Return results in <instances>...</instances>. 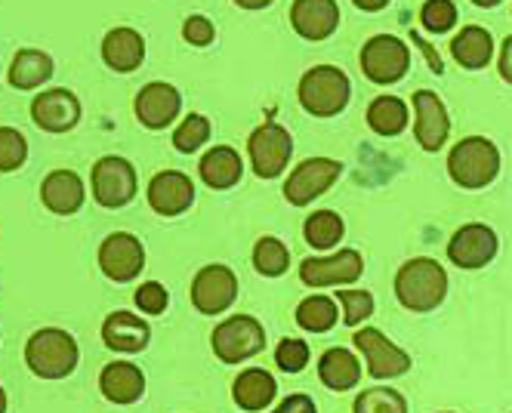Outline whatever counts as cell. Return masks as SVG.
I'll return each instance as SVG.
<instances>
[{
  "label": "cell",
  "mask_w": 512,
  "mask_h": 413,
  "mask_svg": "<svg viewBox=\"0 0 512 413\" xmlns=\"http://www.w3.org/2000/svg\"><path fill=\"white\" fill-rule=\"evenodd\" d=\"M395 296L411 312H432L448 296V272L429 256L408 259L395 275Z\"/></svg>",
  "instance_id": "cell-1"
},
{
  "label": "cell",
  "mask_w": 512,
  "mask_h": 413,
  "mask_svg": "<svg viewBox=\"0 0 512 413\" xmlns=\"http://www.w3.org/2000/svg\"><path fill=\"white\" fill-rule=\"evenodd\" d=\"M25 361L34 370V377L62 380L78 367V343H75V336L59 327H44L28 340Z\"/></svg>",
  "instance_id": "cell-2"
},
{
  "label": "cell",
  "mask_w": 512,
  "mask_h": 413,
  "mask_svg": "<svg viewBox=\"0 0 512 413\" xmlns=\"http://www.w3.org/2000/svg\"><path fill=\"white\" fill-rule=\"evenodd\" d=\"M448 173L460 189H488L500 173V152L485 136H469L454 145Z\"/></svg>",
  "instance_id": "cell-3"
},
{
  "label": "cell",
  "mask_w": 512,
  "mask_h": 413,
  "mask_svg": "<svg viewBox=\"0 0 512 413\" xmlns=\"http://www.w3.org/2000/svg\"><path fill=\"white\" fill-rule=\"evenodd\" d=\"M352 84L337 65H315L300 78V102L315 118H334L349 105Z\"/></svg>",
  "instance_id": "cell-4"
},
{
  "label": "cell",
  "mask_w": 512,
  "mask_h": 413,
  "mask_svg": "<svg viewBox=\"0 0 512 413\" xmlns=\"http://www.w3.org/2000/svg\"><path fill=\"white\" fill-rule=\"evenodd\" d=\"M213 355L226 364H238L266 349V330L250 315H232L213 330Z\"/></svg>",
  "instance_id": "cell-5"
},
{
  "label": "cell",
  "mask_w": 512,
  "mask_h": 413,
  "mask_svg": "<svg viewBox=\"0 0 512 413\" xmlns=\"http://www.w3.org/2000/svg\"><path fill=\"white\" fill-rule=\"evenodd\" d=\"M408 68H411V53L405 41H398L392 34H377L361 47V71L374 84H395L405 78Z\"/></svg>",
  "instance_id": "cell-6"
},
{
  "label": "cell",
  "mask_w": 512,
  "mask_h": 413,
  "mask_svg": "<svg viewBox=\"0 0 512 413\" xmlns=\"http://www.w3.org/2000/svg\"><path fill=\"white\" fill-rule=\"evenodd\" d=\"M247 155L253 164V173L260 179H275L287 167L294 155V139L281 124H263L256 127L247 139Z\"/></svg>",
  "instance_id": "cell-7"
},
{
  "label": "cell",
  "mask_w": 512,
  "mask_h": 413,
  "mask_svg": "<svg viewBox=\"0 0 512 413\" xmlns=\"http://www.w3.org/2000/svg\"><path fill=\"white\" fill-rule=\"evenodd\" d=\"M90 182H93V198L99 201V207L118 210L136 198V170L124 158L108 155V158L96 161Z\"/></svg>",
  "instance_id": "cell-8"
},
{
  "label": "cell",
  "mask_w": 512,
  "mask_h": 413,
  "mask_svg": "<svg viewBox=\"0 0 512 413\" xmlns=\"http://www.w3.org/2000/svg\"><path fill=\"white\" fill-rule=\"evenodd\" d=\"M355 349L368 361V370L374 380H392L401 373L411 370V355L405 349H398L389 336L377 327L355 330Z\"/></svg>",
  "instance_id": "cell-9"
},
{
  "label": "cell",
  "mask_w": 512,
  "mask_h": 413,
  "mask_svg": "<svg viewBox=\"0 0 512 413\" xmlns=\"http://www.w3.org/2000/svg\"><path fill=\"white\" fill-rule=\"evenodd\" d=\"M343 164L331 158H309L303 161L284 182V198L294 207H309L315 198H321L331 185L340 179Z\"/></svg>",
  "instance_id": "cell-10"
},
{
  "label": "cell",
  "mask_w": 512,
  "mask_h": 413,
  "mask_svg": "<svg viewBox=\"0 0 512 413\" xmlns=\"http://www.w3.org/2000/svg\"><path fill=\"white\" fill-rule=\"evenodd\" d=\"M448 256L457 269H485L488 262L497 256V235L485 222H466L463 229L454 232L448 244Z\"/></svg>",
  "instance_id": "cell-11"
},
{
  "label": "cell",
  "mask_w": 512,
  "mask_h": 413,
  "mask_svg": "<svg viewBox=\"0 0 512 413\" xmlns=\"http://www.w3.org/2000/svg\"><path fill=\"white\" fill-rule=\"evenodd\" d=\"M145 266V250L139 244V238L118 232V235H108L99 247V269L108 281H118L127 284L133 278H139Z\"/></svg>",
  "instance_id": "cell-12"
},
{
  "label": "cell",
  "mask_w": 512,
  "mask_h": 413,
  "mask_svg": "<svg viewBox=\"0 0 512 413\" xmlns=\"http://www.w3.org/2000/svg\"><path fill=\"white\" fill-rule=\"evenodd\" d=\"M364 272V259L358 250H340L334 256H312L303 259L300 278L309 287H340L349 281H358Z\"/></svg>",
  "instance_id": "cell-13"
},
{
  "label": "cell",
  "mask_w": 512,
  "mask_h": 413,
  "mask_svg": "<svg viewBox=\"0 0 512 413\" xmlns=\"http://www.w3.org/2000/svg\"><path fill=\"white\" fill-rule=\"evenodd\" d=\"M238 296V278L226 266H204L192 281V303L204 315L226 312Z\"/></svg>",
  "instance_id": "cell-14"
},
{
  "label": "cell",
  "mask_w": 512,
  "mask_h": 413,
  "mask_svg": "<svg viewBox=\"0 0 512 413\" xmlns=\"http://www.w3.org/2000/svg\"><path fill=\"white\" fill-rule=\"evenodd\" d=\"M411 105L417 111L414 136H417L420 148H426V152H438V148L448 142V133H451V118H448L445 102L438 99L432 90H417Z\"/></svg>",
  "instance_id": "cell-15"
},
{
  "label": "cell",
  "mask_w": 512,
  "mask_h": 413,
  "mask_svg": "<svg viewBox=\"0 0 512 413\" xmlns=\"http://www.w3.org/2000/svg\"><path fill=\"white\" fill-rule=\"evenodd\" d=\"M31 121L47 133H65L81 121V102L68 90H44L31 102Z\"/></svg>",
  "instance_id": "cell-16"
},
{
  "label": "cell",
  "mask_w": 512,
  "mask_h": 413,
  "mask_svg": "<svg viewBox=\"0 0 512 413\" xmlns=\"http://www.w3.org/2000/svg\"><path fill=\"white\" fill-rule=\"evenodd\" d=\"M182 96L173 84H145L136 96V118L149 130H164L176 121Z\"/></svg>",
  "instance_id": "cell-17"
},
{
  "label": "cell",
  "mask_w": 512,
  "mask_h": 413,
  "mask_svg": "<svg viewBox=\"0 0 512 413\" xmlns=\"http://www.w3.org/2000/svg\"><path fill=\"white\" fill-rule=\"evenodd\" d=\"M290 25L306 41H324L340 25L337 0H294L290 7Z\"/></svg>",
  "instance_id": "cell-18"
},
{
  "label": "cell",
  "mask_w": 512,
  "mask_h": 413,
  "mask_svg": "<svg viewBox=\"0 0 512 413\" xmlns=\"http://www.w3.org/2000/svg\"><path fill=\"white\" fill-rule=\"evenodd\" d=\"M192 201H195V185L186 173L164 170V173H155V179L149 182V204L161 216L186 213Z\"/></svg>",
  "instance_id": "cell-19"
},
{
  "label": "cell",
  "mask_w": 512,
  "mask_h": 413,
  "mask_svg": "<svg viewBox=\"0 0 512 413\" xmlns=\"http://www.w3.org/2000/svg\"><path fill=\"white\" fill-rule=\"evenodd\" d=\"M102 340L108 349H115L121 355H133V352H142L145 346H149L152 330L133 312H112L102 324Z\"/></svg>",
  "instance_id": "cell-20"
},
{
  "label": "cell",
  "mask_w": 512,
  "mask_h": 413,
  "mask_svg": "<svg viewBox=\"0 0 512 413\" xmlns=\"http://www.w3.org/2000/svg\"><path fill=\"white\" fill-rule=\"evenodd\" d=\"M102 59L105 65L118 71V74H130L142 65L145 59V41L136 28H112L102 37Z\"/></svg>",
  "instance_id": "cell-21"
},
{
  "label": "cell",
  "mask_w": 512,
  "mask_h": 413,
  "mask_svg": "<svg viewBox=\"0 0 512 413\" xmlns=\"http://www.w3.org/2000/svg\"><path fill=\"white\" fill-rule=\"evenodd\" d=\"M99 389L112 404H133L145 392V377L130 361H112L99 373Z\"/></svg>",
  "instance_id": "cell-22"
},
{
  "label": "cell",
  "mask_w": 512,
  "mask_h": 413,
  "mask_svg": "<svg viewBox=\"0 0 512 413\" xmlns=\"http://www.w3.org/2000/svg\"><path fill=\"white\" fill-rule=\"evenodd\" d=\"M41 198L53 213L71 216L84 207L87 192H84V182L75 170H53L41 185Z\"/></svg>",
  "instance_id": "cell-23"
},
{
  "label": "cell",
  "mask_w": 512,
  "mask_h": 413,
  "mask_svg": "<svg viewBox=\"0 0 512 413\" xmlns=\"http://www.w3.org/2000/svg\"><path fill=\"white\" fill-rule=\"evenodd\" d=\"M198 173H201V179L210 185V189L223 192V189H232V185L241 179L244 164H241V155L235 152V148L216 145V148H210V152L201 158Z\"/></svg>",
  "instance_id": "cell-24"
},
{
  "label": "cell",
  "mask_w": 512,
  "mask_h": 413,
  "mask_svg": "<svg viewBox=\"0 0 512 413\" xmlns=\"http://www.w3.org/2000/svg\"><path fill=\"white\" fill-rule=\"evenodd\" d=\"M232 395H235V404H238L241 410L256 413V410H266V407L275 401L278 383L272 380V373H269V370L250 367V370H244L241 377L235 380Z\"/></svg>",
  "instance_id": "cell-25"
},
{
  "label": "cell",
  "mask_w": 512,
  "mask_h": 413,
  "mask_svg": "<svg viewBox=\"0 0 512 413\" xmlns=\"http://www.w3.org/2000/svg\"><path fill=\"white\" fill-rule=\"evenodd\" d=\"M318 380L334 392H349L361 380V364L349 349H327L318 361Z\"/></svg>",
  "instance_id": "cell-26"
},
{
  "label": "cell",
  "mask_w": 512,
  "mask_h": 413,
  "mask_svg": "<svg viewBox=\"0 0 512 413\" xmlns=\"http://www.w3.org/2000/svg\"><path fill=\"white\" fill-rule=\"evenodd\" d=\"M451 53L457 59V65L475 71V68H485L494 56V41L491 34L479 25H466L454 41H451Z\"/></svg>",
  "instance_id": "cell-27"
},
{
  "label": "cell",
  "mask_w": 512,
  "mask_h": 413,
  "mask_svg": "<svg viewBox=\"0 0 512 413\" xmlns=\"http://www.w3.org/2000/svg\"><path fill=\"white\" fill-rule=\"evenodd\" d=\"M53 78V59L44 50H19L10 65V84L16 90H34Z\"/></svg>",
  "instance_id": "cell-28"
},
{
  "label": "cell",
  "mask_w": 512,
  "mask_h": 413,
  "mask_svg": "<svg viewBox=\"0 0 512 413\" xmlns=\"http://www.w3.org/2000/svg\"><path fill=\"white\" fill-rule=\"evenodd\" d=\"M368 127L380 136H398L408 127V105L398 96H377L368 105Z\"/></svg>",
  "instance_id": "cell-29"
},
{
  "label": "cell",
  "mask_w": 512,
  "mask_h": 413,
  "mask_svg": "<svg viewBox=\"0 0 512 413\" xmlns=\"http://www.w3.org/2000/svg\"><path fill=\"white\" fill-rule=\"evenodd\" d=\"M303 235H306V244L312 250H331V247H337L343 241L346 225H343L340 213H334V210H315L306 219Z\"/></svg>",
  "instance_id": "cell-30"
},
{
  "label": "cell",
  "mask_w": 512,
  "mask_h": 413,
  "mask_svg": "<svg viewBox=\"0 0 512 413\" xmlns=\"http://www.w3.org/2000/svg\"><path fill=\"white\" fill-rule=\"evenodd\" d=\"M337 315H340V306L331 296H309L297 306V324L312 333H327L337 324Z\"/></svg>",
  "instance_id": "cell-31"
},
{
  "label": "cell",
  "mask_w": 512,
  "mask_h": 413,
  "mask_svg": "<svg viewBox=\"0 0 512 413\" xmlns=\"http://www.w3.org/2000/svg\"><path fill=\"white\" fill-rule=\"evenodd\" d=\"M352 413H408V401L398 389L389 386H374V389H364L355 398Z\"/></svg>",
  "instance_id": "cell-32"
},
{
  "label": "cell",
  "mask_w": 512,
  "mask_h": 413,
  "mask_svg": "<svg viewBox=\"0 0 512 413\" xmlns=\"http://www.w3.org/2000/svg\"><path fill=\"white\" fill-rule=\"evenodd\" d=\"M253 269L266 275V278H278L290 269V253L278 238H260L253 247Z\"/></svg>",
  "instance_id": "cell-33"
},
{
  "label": "cell",
  "mask_w": 512,
  "mask_h": 413,
  "mask_svg": "<svg viewBox=\"0 0 512 413\" xmlns=\"http://www.w3.org/2000/svg\"><path fill=\"white\" fill-rule=\"evenodd\" d=\"M210 136V121L204 115H186L173 133V148L182 155H195Z\"/></svg>",
  "instance_id": "cell-34"
},
{
  "label": "cell",
  "mask_w": 512,
  "mask_h": 413,
  "mask_svg": "<svg viewBox=\"0 0 512 413\" xmlns=\"http://www.w3.org/2000/svg\"><path fill=\"white\" fill-rule=\"evenodd\" d=\"M28 158V142L19 130L0 127V173H13Z\"/></svg>",
  "instance_id": "cell-35"
},
{
  "label": "cell",
  "mask_w": 512,
  "mask_h": 413,
  "mask_svg": "<svg viewBox=\"0 0 512 413\" xmlns=\"http://www.w3.org/2000/svg\"><path fill=\"white\" fill-rule=\"evenodd\" d=\"M337 306H343V321L349 327H358L374 315V296L368 290H340Z\"/></svg>",
  "instance_id": "cell-36"
},
{
  "label": "cell",
  "mask_w": 512,
  "mask_h": 413,
  "mask_svg": "<svg viewBox=\"0 0 512 413\" xmlns=\"http://www.w3.org/2000/svg\"><path fill=\"white\" fill-rule=\"evenodd\" d=\"M420 25L432 34H445L457 25V7L454 0H426L420 10Z\"/></svg>",
  "instance_id": "cell-37"
},
{
  "label": "cell",
  "mask_w": 512,
  "mask_h": 413,
  "mask_svg": "<svg viewBox=\"0 0 512 413\" xmlns=\"http://www.w3.org/2000/svg\"><path fill=\"white\" fill-rule=\"evenodd\" d=\"M275 364L284 373H300L309 364V346L303 340H281L275 349Z\"/></svg>",
  "instance_id": "cell-38"
},
{
  "label": "cell",
  "mask_w": 512,
  "mask_h": 413,
  "mask_svg": "<svg viewBox=\"0 0 512 413\" xmlns=\"http://www.w3.org/2000/svg\"><path fill=\"white\" fill-rule=\"evenodd\" d=\"M167 303H170V296H167V290H164L158 281H149V284H142V287L136 290V306H139L145 315H164Z\"/></svg>",
  "instance_id": "cell-39"
},
{
  "label": "cell",
  "mask_w": 512,
  "mask_h": 413,
  "mask_svg": "<svg viewBox=\"0 0 512 413\" xmlns=\"http://www.w3.org/2000/svg\"><path fill=\"white\" fill-rule=\"evenodd\" d=\"M182 37H186L192 47H207V44H213V22L204 16H192V19H186V25H182Z\"/></svg>",
  "instance_id": "cell-40"
},
{
  "label": "cell",
  "mask_w": 512,
  "mask_h": 413,
  "mask_svg": "<svg viewBox=\"0 0 512 413\" xmlns=\"http://www.w3.org/2000/svg\"><path fill=\"white\" fill-rule=\"evenodd\" d=\"M269 413H318V407H315V401L309 398V395H287L275 410H269Z\"/></svg>",
  "instance_id": "cell-41"
},
{
  "label": "cell",
  "mask_w": 512,
  "mask_h": 413,
  "mask_svg": "<svg viewBox=\"0 0 512 413\" xmlns=\"http://www.w3.org/2000/svg\"><path fill=\"white\" fill-rule=\"evenodd\" d=\"M497 68H500V78H503L506 84H512V34L503 41V50H500Z\"/></svg>",
  "instance_id": "cell-42"
},
{
  "label": "cell",
  "mask_w": 512,
  "mask_h": 413,
  "mask_svg": "<svg viewBox=\"0 0 512 413\" xmlns=\"http://www.w3.org/2000/svg\"><path fill=\"white\" fill-rule=\"evenodd\" d=\"M411 34H414V41H417V44L423 47V53H426V62L432 65V71H442V62H438V53H435V50H432L429 44H423V37H420L417 31H411Z\"/></svg>",
  "instance_id": "cell-43"
},
{
  "label": "cell",
  "mask_w": 512,
  "mask_h": 413,
  "mask_svg": "<svg viewBox=\"0 0 512 413\" xmlns=\"http://www.w3.org/2000/svg\"><path fill=\"white\" fill-rule=\"evenodd\" d=\"M352 4H355L358 10H364V13H377V10L389 7V0H352Z\"/></svg>",
  "instance_id": "cell-44"
},
{
  "label": "cell",
  "mask_w": 512,
  "mask_h": 413,
  "mask_svg": "<svg viewBox=\"0 0 512 413\" xmlns=\"http://www.w3.org/2000/svg\"><path fill=\"white\" fill-rule=\"evenodd\" d=\"M241 10H266L272 0H235Z\"/></svg>",
  "instance_id": "cell-45"
},
{
  "label": "cell",
  "mask_w": 512,
  "mask_h": 413,
  "mask_svg": "<svg viewBox=\"0 0 512 413\" xmlns=\"http://www.w3.org/2000/svg\"><path fill=\"white\" fill-rule=\"evenodd\" d=\"M475 7H485V10H491V7H497V4H503V0H472Z\"/></svg>",
  "instance_id": "cell-46"
},
{
  "label": "cell",
  "mask_w": 512,
  "mask_h": 413,
  "mask_svg": "<svg viewBox=\"0 0 512 413\" xmlns=\"http://www.w3.org/2000/svg\"><path fill=\"white\" fill-rule=\"evenodd\" d=\"M0 413H7V392L0 389Z\"/></svg>",
  "instance_id": "cell-47"
}]
</instances>
